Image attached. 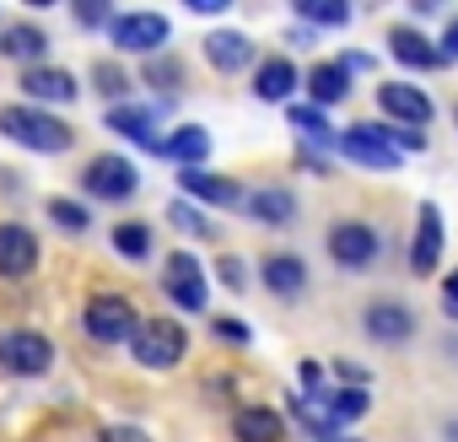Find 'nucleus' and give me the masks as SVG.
Listing matches in <instances>:
<instances>
[{
  "label": "nucleus",
  "mask_w": 458,
  "mask_h": 442,
  "mask_svg": "<svg viewBox=\"0 0 458 442\" xmlns=\"http://www.w3.org/2000/svg\"><path fill=\"white\" fill-rule=\"evenodd\" d=\"M0 135L17 140V146H28V151H44V157H60V151H71V146H76V130H71L65 119H55V114L33 108V103H12V108H0Z\"/></svg>",
  "instance_id": "1"
},
{
  "label": "nucleus",
  "mask_w": 458,
  "mask_h": 442,
  "mask_svg": "<svg viewBox=\"0 0 458 442\" xmlns=\"http://www.w3.org/2000/svg\"><path fill=\"white\" fill-rule=\"evenodd\" d=\"M130 351H135V361H140V367L167 372V367H178V361H183L189 335H183V324H178V319H146V324L135 329Z\"/></svg>",
  "instance_id": "2"
},
{
  "label": "nucleus",
  "mask_w": 458,
  "mask_h": 442,
  "mask_svg": "<svg viewBox=\"0 0 458 442\" xmlns=\"http://www.w3.org/2000/svg\"><path fill=\"white\" fill-rule=\"evenodd\" d=\"M81 324H87V335H92L98 345H124V340H135V329H140V319H135V302H130V297H114V292H98V297H87V313H81Z\"/></svg>",
  "instance_id": "3"
},
{
  "label": "nucleus",
  "mask_w": 458,
  "mask_h": 442,
  "mask_svg": "<svg viewBox=\"0 0 458 442\" xmlns=\"http://www.w3.org/2000/svg\"><path fill=\"white\" fill-rule=\"evenodd\" d=\"M167 17L162 12H119L114 22H108V38H114V49H130V55H162V44H167Z\"/></svg>",
  "instance_id": "4"
},
{
  "label": "nucleus",
  "mask_w": 458,
  "mask_h": 442,
  "mask_svg": "<svg viewBox=\"0 0 458 442\" xmlns=\"http://www.w3.org/2000/svg\"><path fill=\"white\" fill-rule=\"evenodd\" d=\"M162 292H167V302H178L183 313H205V302H210V281H205V270H199V259L194 254H167V265H162Z\"/></svg>",
  "instance_id": "5"
},
{
  "label": "nucleus",
  "mask_w": 458,
  "mask_h": 442,
  "mask_svg": "<svg viewBox=\"0 0 458 442\" xmlns=\"http://www.w3.org/2000/svg\"><path fill=\"white\" fill-rule=\"evenodd\" d=\"M135 183H140L135 162H130V157H114V151H108V157H92L87 173H81V189L98 194V200H108V205H114V200H130Z\"/></svg>",
  "instance_id": "6"
},
{
  "label": "nucleus",
  "mask_w": 458,
  "mask_h": 442,
  "mask_svg": "<svg viewBox=\"0 0 458 442\" xmlns=\"http://www.w3.org/2000/svg\"><path fill=\"white\" fill-rule=\"evenodd\" d=\"M340 151H345L351 162H361V167H377V173L399 167V146L388 140V124H351V130L340 135Z\"/></svg>",
  "instance_id": "7"
},
{
  "label": "nucleus",
  "mask_w": 458,
  "mask_h": 442,
  "mask_svg": "<svg viewBox=\"0 0 458 442\" xmlns=\"http://www.w3.org/2000/svg\"><path fill=\"white\" fill-rule=\"evenodd\" d=\"M329 259L340 270H367L377 259V233L367 221H340V227H329Z\"/></svg>",
  "instance_id": "8"
},
{
  "label": "nucleus",
  "mask_w": 458,
  "mask_h": 442,
  "mask_svg": "<svg viewBox=\"0 0 458 442\" xmlns=\"http://www.w3.org/2000/svg\"><path fill=\"white\" fill-rule=\"evenodd\" d=\"M0 361H6L17 378H38V372H49L55 345H49V335H38V329H17V335L0 340Z\"/></svg>",
  "instance_id": "9"
},
{
  "label": "nucleus",
  "mask_w": 458,
  "mask_h": 442,
  "mask_svg": "<svg viewBox=\"0 0 458 442\" xmlns=\"http://www.w3.org/2000/svg\"><path fill=\"white\" fill-rule=\"evenodd\" d=\"M38 270V238L22 221H0V281H22Z\"/></svg>",
  "instance_id": "10"
},
{
  "label": "nucleus",
  "mask_w": 458,
  "mask_h": 442,
  "mask_svg": "<svg viewBox=\"0 0 458 442\" xmlns=\"http://www.w3.org/2000/svg\"><path fill=\"white\" fill-rule=\"evenodd\" d=\"M377 108H383L394 124H404V130L431 124V98H426L420 87H410V81H388V87H377Z\"/></svg>",
  "instance_id": "11"
},
{
  "label": "nucleus",
  "mask_w": 458,
  "mask_h": 442,
  "mask_svg": "<svg viewBox=\"0 0 458 442\" xmlns=\"http://www.w3.org/2000/svg\"><path fill=\"white\" fill-rule=\"evenodd\" d=\"M437 259H442V210L426 200L420 210H415V243H410V270L415 276H431L437 270Z\"/></svg>",
  "instance_id": "12"
},
{
  "label": "nucleus",
  "mask_w": 458,
  "mask_h": 442,
  "mask_svg": "<svg viewBox=\"0 0 458 442\" xmlns=\"http://www.w3.org/2000/svg\"><path fill=\"white\" fill-rule=\"evenodd\" d=\"M361 324L377 345H410V335H415V313L404 302H372Z\"/></svg>",
  "instance_id": "13"
},
{
  "label": "nucleus",
  "mask_w": 458,
  "mask_h": 442,
  "mask_svg": "<svg viewBox=\"0 0 458 442\" xmlns=\"http://www.w3.org/2000/svg\"><path fill=\"white\" fill-rule=\"evenodd\" d=\"M205 60H210L221 76H233V71L254 65V38L238 33V28H216V33L205 38Z\"/></svg>",
  "instance_id": "14"
},
{
  "label": "nucleus",
  "mask_w": 458,
  "mask_h": 442,
  "mask_svg": "<svg viewBox=\"0 0 458 442\" xmlns=\"http://www.w3.org/2000/svg\"><path fill=\"white\" fill-rule=\"evenodd\" d=\"M22 92H28V103L38 108V103H71L81 87H76V76L60 71V65H33V71H22Z\"/></svg>",
  "instance_id": "15"
},
{
  "label": "nucleus",
  "mask_w": 458,
  "mask_h": 442,
  "mask_svg": "<svg viewBox=\"0 0 458 442\" xmlns=\"http://www.w3.org/2000/svg\"><path fill=\"white\" fill-rule=\"evenodd\" d=\"M108 130H119L124 140H135V146H146V151H157L162 157V135H157V114L151 108H135V103H114L108 108Z\"/></svg>",
  "instance_id": "16"
},
{
  "label": "nucleus",
  "mask_w": 458,
  "mask_h": 442,
  "mask_svg": "<svg viewBox=\"0 0 458 442\" xmlns=\"http://www.w3.org/2000/svg\"><path fill=\"white\" fill-rule=\"evenodd\" d=\"M178 183H183V194H194V200H205V205H243V200H249L233 178L205 173V167H183V173H178Z\"/></svg>",
  "instance_id": "17"
},
{
  "label": "nucleus",
  "mask_w": 458,
  "mask_h": 442,
  "mask_svg": "<svg viewBox=\"0 0 458 442\" xmlns=\"http://www.w3.org/2000/svg\"><path fill=\"white\" fill-rule=\"evenodd\" d=\"M297 92V65L286 55H270L259 71H254V98L259 103H286Z\"/></svg>",
  "instance_id": "18"
},
{
  "label": "nucleus",
  "mask_w": 458,
  "mask_h": 442,
  "mask_svg": "<svg viewBox=\"0 0 458 442\" xmlns=\"http://www.w3.org/2000/svg\"><path fill=\"white\" fill-rule=\"evenodd\" d=\"M259 276H265V286H270L276 297H286V302L308 292V265H302L297 254H265V270H259Z\"/></svg>",
  "instance_id": "19"
},
{
  "label": "nucleus",
  "mask_w": 458,
  "mask_h": 442,
  "mask_svg": "<svg viewBox=\"0 0 458 442\" xmlns=\"http://www.w3.org/2000/svg\"><path fill=\"white\" fill-rule=\"evenodd\" d=\"M388 49H394V60L410 65V71H431V65H442V49H437L426 33H415V28H394V33H388Z\"/></svg>",
  "instance_id": "20"
},
{
  "label": "nucleus",
  "mask_w": 458,
  "mask_h": 442,
  "mask_svg": "<svg viewBox=\"0 0 458 442\" xmlns=\"http://www.w3.org/2000/svg\"><path fill=\"white\" fill-rule=\"evenodd\" d=\"M233 431H238V442H281V437H286V421H281V410L243 404V410L233 415Z\"/></svg>",
  "instance_id": "21"
},
{
  "label": "nucleus",
  "mask_w": 458,
  "mask_h": 442,
  "mask_svg": "<svg viewBox=\"0 0 458 442\" xmlns=\"http://www.w3.org/2000/svg\"><path fill=\"white\" fill-rule=\"evenodd\" d=\"M44 49H49V33H44V28H33V22H17V28H6V38H0V55L22 60L28 71H33V65H44Z\"/></svg>",
  "instance_id": "22"
},
{
  "label": "nucleus",
  "mask_w": 458,
  "mask_h": 442,
  "mask_svg": "<svg viewBox=\"0 0 458 442\" xmlns=\"http://www.w3.org/2000/svg\"><path fill=\"white\" fill-rule=\"evenodd\" d=\"M345 92H351V71H345L340 60L308 71V98H313V108H329V103H340Z\"/></svg>",
  "instance_id": "23"
},
{
  "label": "nucleus",
  "mask_w": 458,
  "mask_h": 442,
  "mask_svg": "<svg viewBox=\"0 0 458 442\" xmlns=\"http://www.w3.org/2000/svg\"><path fill=\"white\" fill-rule=\"evenodd\" d=\"M162 157H173V162H183V167H199V162L210 157V135H205V124H178V130L167 135Z\"/></svg>",
  "instance_id": "24"
},
{
  "label": "nucleus",
  "mask_w": 458,
  "mask_h": 442,
  "mask_svg": "<svg viewBox=\"0 0 458 442\" xmlns=\"http://www.w3.org/2000/svg\"><path fill=\"white\" fill-rule=\"evenodd\" d=\"M243 205H249L254 221H265V227H286V221L297 216V200H292L286 189H254Z\"/></svg>",
  "instance_id": "25"
},
{
  "label": "nucleus",
  "mask_w": 458,
  "mask_h": 442,
  "mask_svg": "<svg viewBox=\"0 0 458 442\" xmlns=\"http://www.w3.org/2000/svg\"><path fill=\"white\" fill-rule=\"evenodd\" d=\"M286 119L308 135V140H318V146H340V135H329V119H324V108H313V103H292L286 108Z\"/></svg>",
  "instance_id": "26"
},
{
  "label": "nucleus",
  "mask_w": 458,
  "mask_h": 442,
  "mask_svg": "<svg viewBox=\"0 0 458 442\" xmlns=\"http://www.w3.org/2000/svg\"><path fill=\"white\" fill-rule=\"evenodd\" d=\"M297 17L313 22V28H345L351 6H345V0H297Z\"/></svg>",
  "instance_id": "27"
},
{
  "label": "nucleus",
  "mask_w": 458,
  "mask_h": 442,
  "mask_svg": "<svg viewBox=\"0 0 458 442\" xmlns=\"http://www.w3.org/2000/svg\"><path fill=\"white\" fill-rule=\"evenodd\" d=\"M114 249L124 259H146L151 254V233L140 227V221H119V227H114Z\"/></svg>",
  "instance_id": "28"
},
{
  "label": "nucleus",
  "mask_w": 458,
  "mask_h": 442,
  "mask_svg": "<svg viewBox=\"0 0 458 442\" xmlns=\"http://www.w3.org/2000/svg\"><path fill=\"white\" fill-rule=\"evenodd\" d=\"M146 87L178 92V87H183V65H178L173 55H157V60H146Z\"/></svg>",
  "instance_id": "29"
},
{
  "label": "nucleus",
  "mask_w": 458,
  "mask_h": 442,
  "mask_svg": "<svg viewBox=\"0 0 458 442\" xmlns=\"http://www.w3.org/2000/svg\"><path fill=\"white\" fill-rule=\"evenodd\" d=\"M92 81H98V92L108 98V108H114V103L130 92V76H124L119 65H108V60H98V65H92Z\"/></svg>",
  "instance_id": "30"
},
{
  "label": "nucleus",
  "mask_w": 458,
  "mask_h": 442,
  "mask_svg": "<svg viewBox=\"0 0 458 442\" xmlns=\"http://www.w3.org/2000/svg\"><path fill=\"white\" fill-rule=\"evenodd\" d=\"M49 216H55V227H65V233H87V205H76V200H49Z\"/></svg>",
  "instance_id": "31"
},
{
  "label": "nucleus",
  "mask_w": 458,
  "mask_h": 442,
  "mask_svg": "<svg viewBox=\"0 0 458 442\" xmlns=\"http://www.w3.org/2000/svg\"><path fill=\"white\" fill-rule=\"evenodd\" d=\"M167 216H173V227H178V233H199V238L210 233V227H205V216H199V210H194L189 200H178V205H173Z\"/></svg>",
  "instance_id": "32"
},
{
  "label": "nucleus",
  "mask_w": 458,
  "mask_h": 442,
  "mask_svg": "<svg viewBox=\"0 0 458 442\" xmlns=\"http://www.w3.org/2000/svg\"><path fill=\"white\" fill-rule=\"evenodd\" d=\"M210 329H216V340H233V345H249V324H243V319H216Z\"/></svg>",
  "instance_id": "33"
},
{
  "label": "nucleus",
  "mask_w": 458,
  "mask_h": 442,
  "mask_svg": "<svg viewBox=\"0 0 458 442\" xmlns=\"http://www.w3.org/2000/svg\"><path fill=\"white\" fill-rule=\"evenodd\" d=\"M98 442H151V431H140V426H103Z\"/></svg>",
  "instance_id": "34"
},
{
  "label": "nucleus",
  "mask_w": 458,
  "mask_h": 442,
  "mask_svg": "<svg viewBox=\"0 0 458 442\" xmlns=\"http://www.w3.org/2000/svg\"><path fill=\"white\" fill-rule=\"evenodd\" d=\"M221 281H226V292H243L249 286V270L238 259H221Z\"/></svg>",
  "instance_id": "35"
},
{
  "label": "nucleus",
  "mask_w": 458,
  "mask_h": 442,
  "mask_svg": "<svg viewBox=\"0 0 458 442\" xmlns=\"http://www.w3.org/2000/svg\"><path fill=\"white\" fill-rule=\"evenodd\" d=\"M388 140H394V146H404V151H420V146H426V135H420V130H404V124H394V130H388Z\"/></svg>",
  "instance_id": "36"
},
{
  "label": "nucleus",
  "mask_w": 458,
  "mask_h": 442,
  "mask_svg": "<svg viewBox=\"0 0 458 442\" xmlns=\"http://www.w3.org/2000/svg\"><path fill=\"white\" fill-rule=\"evenodd\" d=\"M442 308H447V319H458V270L442 281Z\"/></svg>",
  "instance_id": "37"
},
{
  "label": "nucleus",
  "mask_w": 458,
  "mask_h": 442,
  "mask_svg": "<svg viewBox=\"0 0 458 442\" xmlns=\"http://www.w3.org/2000/svg\"><path fill=\"white\" fill-rule=\"evenodd\" d=\"M335 372H340L345 383H367V367H356V361H335Z\"/></svg>",
  "instance_id": "38"
},
{
  "label": "nucleus",
  "mask_w": 458,
  "mask_h": 442,
  "mask_svg": "<svg viewBox=\"0 0 458 442\" xmlns=\"http://www.w3.org/2000/svg\"><path fill=\"white\" fill-rule=\"evenodd\" d=\"M442 60H458V22L442 33Z\"/></svg>",
  "instance_id": "39"
},
{
  "label": "nucleus",
  "mask_w": 458,
  "mask_h": 442,
  "mask_svg": "<svg viewBox=\"0 0 458 442\" xmlns=\"http://www.w3.org/2000/svg\"><path fill=\"white\" fill-rule=\"evenodd\" d=\"M189 12H205V17H216V12H226V0H189Z\"/></svg>",
  "instance_id": "40"
},
{
  "label": "nucleus",
  "mask_w": 458,
  "mask_h": 442,
  "mask_svg": "<svg viewBox=\"0 0 458 442\" xmlns=\"http://www.w3.org/2000/svg\"><path fill=\"white\" fill-rule=\"evenodd\" d=\"M447 442H458V421H453V426H447Z\"/></svg>",
  "instance_id": "41"
}]
</instances>
